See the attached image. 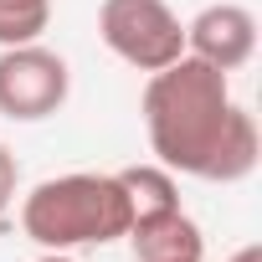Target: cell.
<instances>
[{
  "label": "cell",
  "mask_w": 262,
  "mask_h": 262,
  "mask_svg": "<svg viewBox=\"0 0 262 262\" xmlns=\"http://www.w3.org/2000/svg\"><path fill=\"white\" fill-rule=\"evenodd\" d=\"M144 128H149V149L160 155V165L195 175V180H221V185L247 180L262 155L257 118L242 103H231L226 72H216L211 62L190 52L149 72Z\"/></svg>",
  "instance_id": "6da1fadb"
},
{
  "label": "cell",
  "mask_w": 262,
  "mask_h": 262,
  "mask_svg": "<svg viewBox=\"0 0 262 262\" xmlns=\"http://www.w3.org/2000/svg\"><path fill=\"white\" fill-rule=\"evenodd\" d=\"M21 226L36 247L72 252L128 236L134 216L118 190V175H57L21 201Z\"/></svg>",
  "instance_id": "7a4b0ae2"
},
{
  "label": "cell",
  "mask_w": 262,
  "mask_h": 262,
  "mask_svg": "<svg viewBox=\"0 0 262 262\" xmlns=\"http://www.w3.org/2000/svg\"><path fill=\"white\" fill-rule=\"evenodd\" d=\"M98 36L118 62L139 72H160L175 57H185V26L165 0H103Z\"/></svg>",
  "instance_id": "3957f363"
},
{
  "label": "cell",
  "mask_w": 262,
  "mask_h": 262,
  "mask_svg": "<svg viewBox=\"0 0 262 262\" xmlns=\"http://www.w3.org/2000/svg\"><path fill=\"white\" fill-rule=\"evenodd\" d=\"M67 62L41 47V41H21V47H6L0 52V113L16 118V123H36V118H52L62 103H67Z\"/></svg>",
  "instance_id": "277c9868"
},
{
  "label": "cell",
  "mask_w": 262,
  "mask_h": 262,
  "mask_svg": "<svg viewBox=\"0 0 262 262\" xmlns=\"http://www.w3.org/2000/svg\"><path fill=\"white\" fill-rule=\"evenodd\" d=\"M185 52L211 62L216 72H236L252 62L257 52V16L247 6H231V0H221V6H206L190 26H185Z\"/></svg>",
  "instance_id": "5b68a950"
},
{
  "label": "cell",
  "mask_w": 262,
  "mask_h": 262,
  "mask_svg": "<svg viewBox=\"0 0 262 262\" xmlns=\"http://www.w3.org/2000/svg\"><path fill=\"white\" fill-rule=\"evenodd\" d=\"M128 242H134V262H201L206 257V236L185 211L134 221L128 226Z\"/></svg>",
  "instance_id": "8992f818"
},
{
  "label": "cell",
  "mask_w": 262,
  "mask_h": 262,
  "mask_svg": "<svg viewBox=\"0 0 262 262\" xmlns=\"http://www.w3.org/2000/svg\"><path fill=\"white\" fill-rule=\"evenodd\" d=\"M118 190H123L134 221L180 211V185H175V175L165 165H128V170H118Z\"/></svg>",
  "instance_id": "52a82bcc"
},
{
  "label": "cell",
  "mask_w": 262,
  "mask_h": 262,
  "mask_svg": "<svg viewBox=\"0 0 262 262\" xmlns=\"http://www.w3.org/2000/svg\"><path fill=\"white\" fill-rule=\"evenodd\" d=\"M52 21V0H0V47L36 41Z\"/></svg>",
  "instance_id": "ba28073f"
},
{
  "label": "cell",
  "mask_w": 262,
  "mask_h": 262,
  "mask_svg": "<svg viewBox=\"0 0 262 262\" xmlns=\"http://www.w3.org/2000/svg\"><path fill=\"white\" fill-rule=\"evenodd\" d=\"M16 180H21V165H16V155L0 144V211L11 206V195H16Z\"/></svg>",
  "instance_id": "9c48e42d"
},
{
  "label": "cell",
  "mask_w": 262,
  "mask_h": 262,
  "mask_svg": "<svg viewBox=\"0 0 262 262\" xmlns=\"http://www.w3.org/2000/svg\"><path fill=\"white\" fill-rule=\"evenodd\" d=\"M226 262H262V247H257V242H252V247H242V252H231V257H226Z\"/></svg>",
  "instance_id": "30bf717a"
},
{
  "label": "cell",
  "mask_w": 262,
  "mask_h": 262,
  "mask_svg": "<svg viewBox=\"0 0 262 262\" xmlns=\"http://www.w3.org/2000/svg\"><path fill=\"white\" fill-rule=\"evenodd\" d=\"M41 262H77V257H67V252H47Z\"/></svg>",
  "instance_id": "8fae6325"
}]
</instances>
